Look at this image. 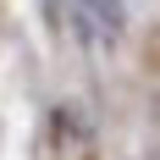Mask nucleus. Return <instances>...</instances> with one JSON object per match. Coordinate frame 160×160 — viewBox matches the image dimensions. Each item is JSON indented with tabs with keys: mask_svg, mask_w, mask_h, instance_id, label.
<instances>
[{
	"mask_svg": "<svg viewBox=\"0 0 160 160\" xmlns=\"http://www.w3.org/2000/svg\"><path fill=\"white\" fill-rule=\"evenodd\" d=\"M83 6H88V17L105 39H122V0H83Z\"/></svg>",
	"mask_w": 160,
	"mask_h": 160,
	"instance_id": "nucleus-1",
	"label": "nucleus"
}]
</instances>
